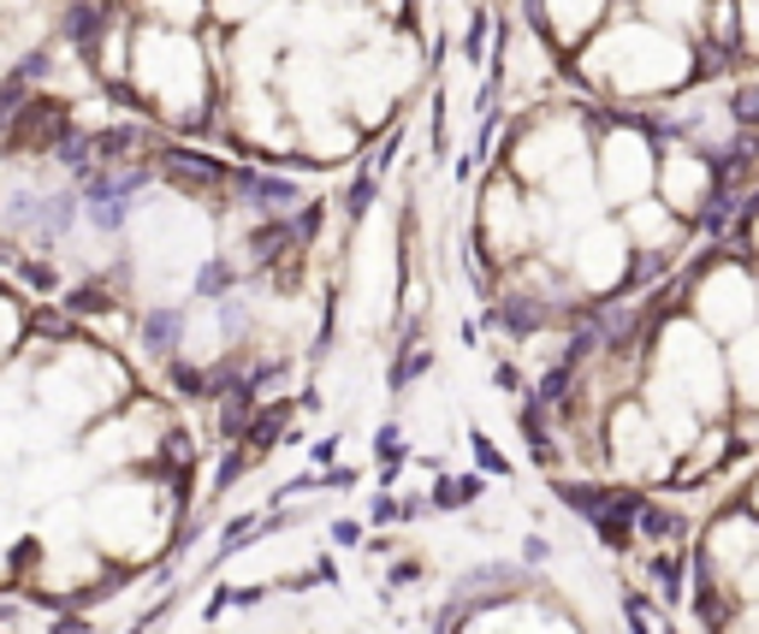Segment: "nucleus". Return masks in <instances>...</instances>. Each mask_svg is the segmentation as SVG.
<instances>
[{
    "label": "nucleus",
    "instance_id": "obj_1",
    "mask_svg": "<svg viewBox=\"0 0 759 634\" xmlns=\"http://www.w3.org/2000/svg\"><path fill=\"white\" fill-rule=\"evenodd\" d=\"M291 237H297V219H291V226H280V219H273V226H262V232L250 237V255H255V262H280Z\"/></svg>",
    "mask_w": 759,
    "mask_h": 634
},
{
    "label": "nucleus",
    "instance_id": "obj_2",
    "mask_svg": "<svg viewBox=\"0 0 759 634\" xmlns=\"http://www.w3.org/2000/svg\"><path fill=\"white\" fill-rule=\"evenodd\" d=\"M161 173L172 184H184V191H214V184H220V166H196V161H166Z\"/></svg>",
    "mask_w": 759,
    "mask_h": 634
},
{
    "label": "nucleus",
    "instance_id": "obj_3",
    "mask_svg": "<svg viewBox=\"0 0 759 634\" xmlns=\"http://www.w3.org/2000/svg\"><path fill=\"white\" fill-rule=\"evenodd\" d=\"M250 196H255V208L280 214V208L297 202V184H285V178H250Z\"/></svg>",
    "mask_w": 759,
    "mask_h": 634
},
{
    "label": "nucleus",
    "instance_id": "obj_4",
    "mask_svg": "<svg viewBox=\"0 0 759 634\" xmlns=\"http://www.w3.org/2000/svg\"><path fill=\"white\" fill-rule=\"evenodd\" d=\"M95 30H101V12H95V7H72V19H65V37L90 48V42H95Z\"/></svg>",
    "mask_w": 759,
    "mask_h": 634
},
{
    "label": "nucleus",
    "instance_id": "obj_5",
    "mask_svg": "<svg viewBox=\"0 0 759 634\" xmlns=\"http://www.w3.org/2000/svg\"><path fill=\"white\" fill-rule=\"evenodd\" d=\"M480 499V481L475 474H463V481H439V504L452 510V504H475Z\"/></svg>",
    "mask_w": 759,
    "mask_h": 634
},
{
    "label": "nucleus",
    "instance_id": "obj_6",
    "mask_svg": "<svg viewBox=\"0 0 759 634\" xmlns=\"http://www.w3.org/2000/svg\"><path fill=\"white\" fill-rule=\"evenodd\" d=\"M730 113L741 119V125H753V131H759V83H741L736 101H730Z\"/></svg>",
    "mask_w": 759,
    "mask_h": 634
},
{
    "label": "nucleus",
    "instance_id": "obj_7",
    "mask_svg": "<svg viewBox=\"0 0 759 634\" xmlns=\"http://www.w3.org/2000/svg\"><path fill=\"white\" fill-rule=\"evenodd\" d=\"M179 345V315H154L149 320V350H172Z\"/></svg>",
    "mask_w": 759,
    "mask_h": 634
},
{
    "label": "nucleus",
    "instance_id": "obj_8",
    "mask_svg": "<svg viewBox=\"0 0 759 634\" xmlns=\"http://www.w3.org/2000/svg\"><path fill=\"white\" fill-rule=\"evenodd\" d=\"M505 320H510L516 333H528L534 320H540V308H534V303H523V297H505Z\"/></svg>",
    "mask_w": 759,
    "mask_h": 634
},
{
    "label": "nucleus",
    "instance_id": "obj_9",
    "mask_svg": "<svg viewBox=\"0 0 759 634\" xmlns=\"http://www.w3.org/2000/svg\"><path fill=\"white\" fill-rule=\"evenodd\" d=\"M196 290H202V297H209V290H226V267H202Z\"/></svg>",
    "mask_w": 759,
    "mask_h": 634
}]
</instances>
